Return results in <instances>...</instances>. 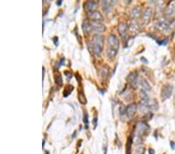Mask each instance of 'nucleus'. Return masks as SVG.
<instances>
[{
	"mask_svg": "<svg viewBox=\"0 0 175 154\" xmlns=\"http://www.w3.org/2000/svg\"><path fill=\"white\" fill-rule=\"evenodd\" d=\"M149 154H155V151L152 149H150V150H149Z\"/></svg>",
	"mask_w": 175,
	"mask_h": 154,
	"instance_id": "32",
	"label": "nucleus"
},
{
	"mask_svg": "<svg viewBox=\"0 0 175 154\" xmlns=\"http://www.w3.org/2000/svg\"><path fill=\"white\" fill-rule=\"evenodd\" d=\"M170 25L171 24H170L169 22L166 20H160L157 22L156 27L161 31H167L170 28Z\"/></svg>",
	"mask_w": 175,
	"mask_h": 154,
	"instance_id": "11",
	"label": "nucleus"
},
{
	"mask_svg": "<svg viewBox=\"0 0 175 154\" xmlns=\"http://www.w3.org/2000/svg\"><path fill=\"white\" fill-rule=\"evenodd\" d=\"M55 83L58 85V86H62V83H63L62 82H63V80H62V77L61 75H56L55 77Z\"/></svg>",
	"mask_w": 175,
	"mask_h": 154,
	"instance_id": "21",
	"label": "nucleus"
},
{
	"mask_svg": "<svg viewBox=\"0 0 175 154\" xmlns=\"http://www.w3.org/2000/svg\"><path fill=\"white\" fill-rule=\"evenodd\" d=\"M78 100L82 104H87V99H86V97L85 95L83 94L82 91H79L78 93Z\"/></svg>",
	"mask_w": 175,
	"mask_h": 154,
	"instance_id": "19",
	"label": "nucleus"
},
{
	"mask_svg": "<svg viewBox=\"0 0 175 154\" xmlns=\"http://www.w3.org/2000/svg\"><path fill=\"white\" fill-rule=\"evenodd\" d=\"M92 47L94 54L97 55H100L104 47V37L99 34H95L92 38Z\"/></svg>",
	"mask_w": 175,
	"mask_h": 154,
	"instance_id": "1",
	"label": "nucleus"
},
{
	"mask_svg": "<svg viewBox=\"0 0 175 154\" xmlns=\"http://www.w3.org/2000/svg\"><path fill=\"white\" fill-rule=\"evenodd\" d=\"M117 31L119 32L120 35L122 36V37H124L126 35L127 33V31H128V25L125 23H120L118 24V27H117Z\"/></svg>",
	"mask_w": 175,
	"mask_h": 154,
	"instance_id": "13",
	"label": "nucleus"
},
{
	"mask_svg": "<svg viewBox=\"0 0 175 154\" xmlns=\"http://www.w3.org/2000/svg\"><path fill=\"white\" fill-rule=\"evenodd\" d=\"M137 79H138V74L136 72H131L129 75L128 76V77L126 78L127 81H128L129 83L132 84V86H133L134 87H136L137 86Z\"/></svg>",
	"mask_w": 175,
	"mask_h": 154,
	"instance_id": "8",
	"label": "nucleus"
},
{
	"mask_svg": "<svg viewBox=\"0 0 175 154\" xmlns=\"http://www.w3.org/2000/svg\"><path fill=\"white\" fill-rule=\"evenodd\" d=\"M64 73H65V75H66V77H67V78H68V80H69V79L72 78V74H71V73H70V72H65Z\"/></svg>",
	"mask_w": 175,
	"mask_h": 154,
	"instance_id": "28",
	"label": "nucleus"
},
{
	"mask_svg": "<svg viewBox=\"0 0 175 154\" xmlns=\"http://www.w3.org/2000/svg\"><path fill=\"white\" fill-rule=\"evenodd\" d=\"M91 27H92V31L97 32V33H102V32H104L106 31V27L101 22L92 21L91 22Z\"/></svg>",
	"mask_w": 175,
	"mask_h": 154,
	"instance_id": "5",
	"label": "nucleus"
},
{
	"mask_svg": "<svg viewBox=\"0 0 175 154\" xmlns=\"http://www.w3.org/2000/svg\"><path fill=\"white\" fill-rule=\"evenodd\" d=\"M120 115H124L125 114L126 115V107H125V105L123 104H121V107L119 108Z\"/></svg>",
	"mask_w": 175,
	"mask_h": 154,
	"instance_id": "22",
	"label": "nucleus"
},
{
	"mask_svg": "<svg viewBox=\"0 0 175 154\" xmlns=\"http://www.w3.org/2000/svg\"><path fill=\"white\" fill-rule=\"evenodd\" d=\"M101 4H102V7H103V10L106 13L107 12H109L111 10V9H112V6L114 4V2L112 1H102L101 2Z\"/></svg>",
	"mask_w": 175,
	"mask_h": 154,
	"instance_id": "14",
	"label": "nucleus"
},
{
	"mask_svg": "<svg viewBox=\"0 0 175 154\" xmlns=\"http://www.w3.org/2000/svg\"><path fill=\"white\" fill-rule=\"evenodd\" d=\"M174 88L173 86L171 85H165V86H163V88L161 90V100L163 101H166L167 99L170 98L171 97V95L173 93Z\"/></svg>",
	"mask_w": 175,
	"mask_h": 154,
	"instance_id": "3",
	"label": "nucleus"
},
{
	"mask_svg": "<svg viewBox=\"0 0 175 154\" xmlns=\"http://www.w3.org/2000/svg\"><path fill=\"white\" fill-rule=\"evenodd\" d=\"M157 44H158L159 45H166L167 44V40H162V41H157Z\"/></svg>",
	"mask_w": 175,
	"mask_h": 154,
	"instance_id": "24",
	"label": "nucleus"
},
{
	"mask_svg": "<svg viewBox=\"0 0 175 154\" xmlns=\"http://www.w3.org/2000/svg\"><path fill=\"white\" fill-rule=\"evenodd\" d=\"M107 43L108 47L107 49L114 50V51H118L119 48V40L114 34H110L107 38Z\"/></svg>",
	"mask_w": 175,
	"mask_h": 154,
	"instance_id": "2",
	"label": "nucleus"
},
{
	"mask_svg": "<svg viewBox=\"0 0 175 154\" xmlns=\"http://www.w3.org/2000/svg\"><path fill=\"white\" fill-rule=\"evenodd\" d=\"M97 2H94V1H88L85 3L84 5V10L85 12H92L93 11H95V8L97 7Z\"/></svg>",
	"mask_w": 175,
	"mask_h": 154,
	"instance_id": "9",
	"label": "nucleus"
},
{
	"mask_svg": "<svg viewBox=\"0 0 175 154\" xmlns=\"http://www.w3.org/2000/svg\"><path fill=\"white\" fill-rule=\"evenodd\" d=\"M72 91H73V86H71V85H67L66 86V88L64 89V91H63V97H67Z\"/></svg>",
	"mask_w": 175,
	"mask_h": 154,
	"instance_id": "18",
	"label": "nucleus"
},
{
	"mask_svg": "<svg viewBox=\"0 0 175 154\" xmlns=\"http://www.w3.org/2000/svg\"><path fill=\"white\" fill-rule=\"evenodd\" d=\"M44 139L43 140V145H42V147L44 148Z\"/></svg>",
	"mask_w": 175,
	"mask_h": 154,
	"instance_id": "34",
	"label": "nucleus"
},
{
	"mask_svg": "<svg viewBox=\"0 0 175 154\" xmlns=\"http://www.w3.org/2000/svg\"><path fill=\"white\" fill-rule=\"evenodd\" d=\"M152 11L150 8H146L142 15V26H146L148 24L150 21V19L152 17Z\"/></svg>",
	"mask_w": 175,
	"mask_h": 154,
	"instance_id": "4",
	"label": "nucleus"
},
{
	"mask_svg": "<svg viewBox=\"0 0 175 154\" xmlns=\"http://www.w3.org/2000/svg\"><path fill=\"white\" fill-rule=\"evenodd\" d=\"M46 154H49V152H47H47H46Z\"/></svg>",
	"mask_w": 175,
	"mask_h": 154,
	"instance_id": "35",
	"label": "nucleus"
},
{
	"mask_svg": "<svg viewBox=\"0 0 175 154\" xmlns=\"http://www.w3.org/2000/svg\"><path fill=\"white\" fill-rule=\"evenodd\" d=\"M62 0H59V1H58V2H56V4L58 5V6H60V5L62 4Z\"/></svg>",
	"mask_w": 175,
	"mask_h": 154,
	"instance_id": "33",
	"label": "nucleus"
},
{
	"mask_svg": "<svg viewBox=\"0 0 175 154\" xmlns=\"http://www.w3.org/2000/svg\"><path fill=\"white\" fill-rule=\"evenodd\" d=\"M131 143H132V140L129 139L127 144V150H126V154H131Z\"/></svg>",
	"mask_w": 175,
	"mask_h": 154,
	"instance_id": "23",
	"label": "nucleus"
},
{
	"mask_svg": "<svg viewBox=\"0 0 175 154\" xmlns=\"http://www.w3.org/2000/svg\"><path fill=\"white\" fill-rule=\"evenodd\" d=\"M139 9L137 7H135V8L132 9V10L131 11V17L132 18H137L139 17Z\"/></svg>",
	"mask_w": 175,
	"mask_h": 154,
	"instance_id": "20",
	"label": "nucleus"
},
{
	"mask_svg": "<svg viewBox=\"0 0 175 154\" xmlns=\"http://www.w3.org/2000/svg\"><path fill=\"white\" fill-rule=\"evenodd\" d=\"M143 153H144V149L142 147H139L136 151V154H143Z\"/></svg>",
	"mask_w": 175,
	"mask_h": 154,
	"instance_id": "25",
	"label": "nucleus"
},
{
	"mask_svg": "<svg viewBox=\"0 0 175 154\" xmlns=\"http://www.w3.org/2000/svg\"><path fill=\"white\" fill-rule=\"evenodd\" d=\"M141 61H142V62H144V63H146V64H148V60L147 59H146V58H143V57H142L141 58Z\"/></svg>",
	"mask_w": 175,
	"mask_h": 154,
	"instance_id": "31",
	"label": "nucleus"
},
{
	"mask_svg": "<svg viewBox=\"0 0 175 154\" xmlns=\"http://www.w3.org/2000/svg\"><path fill=\"white\" fill-rule=\"evenodd\" d=\"M93 126H94V128H96V127H97V118H95L94 119H93Z\"/></svg>",
	"mask_w": 175,
	"mask_h": 154,
	"instance_id": "30",
	"label": "nucleus"
},
{
	"mask_svg": "<svg viewBox=\"0 0 175 154\" xmlns=\"http://www.w3.org/2000/svg\"><path fill=\"white\" fill-rule=\"evenodd\" d=\"M170 146H171V150H175V142H174L171 141V142H170Z\"/></svg>",
	"mask_w": 175,
	"mask_h": 154,
	"instance_id": "29",
	"label": "nucleus"
},
{
	"mask_svg": "<svg viewBox=\"0 0 175 154\" xmlns=\"http://www.w3.org/2000/svg\"><path fill=\"white\" fill-rule=\"evenodd\" d=\"M139 84L140 86H142V89H143V91H149L151 90L150 85L149 84V82L146 81L145 79L143 78H140L139 80Z\"/></svg>",
	"mask_w": 175,
	"mask_h": 154,
	"instance_id": "15",
	"label": "nucleus"
},
{
	"mask_svg": "<svg viewBox=\"0 0 175 154\" xmlns=\"http://www.w3.org/2000/svg\"><path fill=\"white\" fill-rule=\"evenodd\" d=\"M52 41H53V42L55 43V46H58V38L57 37H55L52 38Z\"/></svg>",
	"mask_w": 175,
	"mask_h": 154,
	"instance_id": "27",
	"label": "nucleus"
},
{
	"mask_svg": "<svg viewBox=\"0 0 175 154\" xmlns=\"http://www.w3.org/2000/svg\"><path fill=\"white\" fill-rule=\"evenodd\" d=\"M175 12V1H171L168 6H167L166 10H165V14L167 17H170L173 15Z\"/></svg>",
	"mask_w": 175,
	"mask_h": 154,
	"instance_id": "12",
	"label": "nucleus"
},
{
	"mask_svg": "<svg viewBox=\"0 0 175 154\" xmlns=\"http://www.w3.org/2000/svg\"><path fill=\"white\" fill-rule=\"evenodd\" d=\"M108 72H109V69H108V66H104L102 68L100 69L99 75L101 77V79H106L107 78V75H108Z\"/></svg>",
	"mask_w": 175,
	"mask_h": 154,
	"instance_id": "17",
	"label": "nucleus"
},
{
	"mask_svg": "<svg viewBox=\"0 0 175 154\" xmlns=\"http://www.w3.org/2000/svg\"><path fill=\"white\" fill-rule=\"evenodd\" d=\"M83 122H84L86 125H87V124L89 123L88 115H87V114H85L84 115V117H83Z\"/></svg>",
	"mask_w": 175,
	"mask_h": 154,
	"instance_id": "26",
	"label": "nucleus"
},
{
	"mask_svg": "<svg viewBox=\"0 0 175 154\" xmlns=\"http://www.w3.org/2000/svg\"><path fill=\"white\" fill-rule=\"evenodd\" d=\"M89 17L93 21H96V22H101L103 21L104 17L101 15V13L98 11H93L92 12L89 13Z\"/></svg>",
	"mask_w": 175,
	"mask_h": 154,
	"instance_id": "10",
	"label": "nucleus"
},
{
	"mask_svg": "<svg viewBox=\"0 0 175 154\" xmlns=\"http://www.w3.org/2000/svg\"><path fill=\"white\" fill-rule=\"evenodd\" d=\"M136 111H137V104H131L130 105H128L127 108H126V115L127 117L131 119L133 118V116L136 114Z\"/></svg>",
	"mask_w": 175,
	"mask_h": 154,
	"instance_id": "7",
	"label": "nucleus"
},
{
	"mask_svg": "<svg viewBox=\"0 0 175 154\" xmlns=\"http://www.w3.org/2000/svg\"><path fill=\"white\" fill-rule=\"evenodd\" d=\"M149 129V126L146 123L143 121H139L136 125V133L139 136H142V134L144 133Z\"/></svg>",
	"mask_w": 175,
	"mask_h": 154,
	"instance_id": "6",
	"label": "nucleus"
},
{
	"mask_svg": "<svg viewBox=\"0 0 175 154\" xmlns=\"http://www.w3.org/2000/svg\"><path fill=\"white\" fill-rule=\"evenodd\" d=\"M82 29L85 34H89L92 31V27H91V23L89 21L85 20L82 25Z\"/></svg>",
	"mask_w": 175,
	"mask_h": 154,
	"instance_id": "16",
	"label": "nucleus"
}]
</instances>
